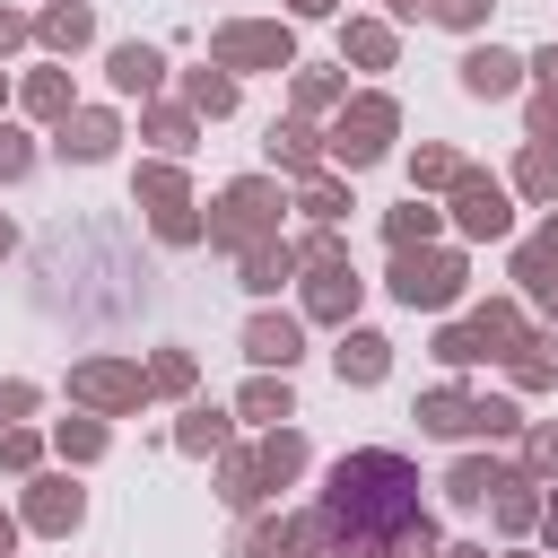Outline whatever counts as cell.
I'll list each match as a JSON object with an SVG mask.
<instances>
[{
  "label": "cell",
  "instance_id": "obj_1",
  "mask_svg": "<svg viewBox=\"0 0 558 558\" xmlns=\"http://www.w3.org/2000/svg\"><path fill=\"white\" fill-rule=\"evenodd\" d=\"M418 480H410V462L401 453H349L340 471H331V497H323V523L340 532L349 523V541H375V532H401L410 514H418V497H410Z\"/></svg>",
  "mask_w": 558,
  "mask_h": 558
},
{
  "label": "cell",
  "instance_id": "obj_2",
  "mask_svg": "<svg viewBox=\"0 0 558 558\" xmlns=\"http://www.w3.org/2000/svg\"><path fill=\"white\" fill-rule=\"evenodd\" d=\"M270 218H279V192H270V183L253 174V183H227V201L209 209V235H218V244H244V253H253V244H270Z\"/></svg>",
  "mask_w": 558,
  "mask_h": 558
},
{
  "label": "cell",
  "instance_id": "obj_3",
  "mask_svg": "<svg viewBox=\"0 0 558 558\" xmlns=\"http://www.w3.org/2000/svg\"><path fill=\"white\" fill-rule=\"evenodd\" d=\"M427 436H514V401H471V392H427L418 401Z\"/></svg>",
  "mask_w": 558,
  "mask_h": 558
},
{
  "label": "cell",
  "instance_id": "obj_4",
  "mask_svg": "<svg viewBox=\"0 0 558 558\" xmlns=\"http://www.w3.org/2000/svg\"><path fill=\"white\" fill-rule=\"evenodd\" d=\"M392 296H401V305H453V296H462V262L410 244V253H392Z\"/></svg>",
  "mask_w": 558,
  "mask_h": 558
},
{
  "label": "cell",
  "instance_id": "obj_5",
  "mask_svg": "<svg viewBox=\"0 0 558 558\" xmlns=\"http://www.w3.org/2000/svg\"><path fill=\"white\" fill-rule=\"evenodd\" d=\"M218 70H288L296 61V44H288V26H218Z\"/></svg>",
  "mask_w": 558,
  "mask_h": 558
},
{
  "label": "cell",
  "instance_id": "obj_6",
  "mask_svg": "<svg viewBox=\"0 0 558 558\" xmlns=\"http://www.w3.org/2000/svg\"><path fill=\"white\" fill-rule=\"evenodd\" d=\"M384 140H392V105H384V96H357V105L340 113V131H331V157H340V166H375Z\"/></svg>",
  "mask_w": 558,
  "mask_h": 558
},
{
  "label": "cell",
  "instance_id": "obj_7",
  "mask_svg": "<svg viewBox=\"0 0 558 558\" xmlns=\"http://www.w3.org/2000/svg\"><path fill=\"white\" fill-rule=\"evenodd\" d=\"M453 218H462V235H506V227H514L506 192H497L488 174H471V166H462V183H453Z\"/></svg>",
  "mask_w": 558,
  "mask_h": 558
},
{
  "label": "cell",
  "instance_id": "obj_8",
  "mask_svg": "<svg viewBox=\"0 0 558 558\" xmlns=\"http://www.w3.org/2000/svg\"><path fill=\"white\" fill-rule=\"evenodd\" d=\"M140 384H148V375H140V366H122V357H96V366H78V375H70V392H78V401H96V410H131V401H140Z\"/></svg>",
  "mask_w": 558,
  "mask_h": 558
},
{
  "label": "cell",
  "instance_id": "obj_9",
  "mask_svg": "<svg viewBox=\"0 0 558 558\" xmlns=\"http://www.w3.org/2000/svg\"><path fill=\"white\" fill-rule=\"evenodd\" d=\"M113 140H122V131H113V113H61V140H52V148H61V157H78V166H96Z\"/></svg>",
  "mask_w": 558,
  "mask_h": 558
},
{
  "label": "cell",
  "instance_id": "obj_10",
  "mask_svg": "<svg viewBox=\"0 0 558 558\" xmlns=\"http://www.w3.org/2000/svg\"><path fill=\"white\" fill-rule=\"evenodd\" d=\"M305 305H314L323 323H349V314H357V270H349V262H323L314 288H305Z\"/></svg>",
  "mask_w": 558,
  "mask_h": 558
},
{
  "label": "cell",
  "instance_id": "obj_11",
  "mask_svg": "<svg viewBox=\"0 0 558 558\" xmlns=\"http://www.w3.org/2000/svg\"><path fill=\"white\" fill-rule=\"evenodd\" d=\"M105 70H113V87H122V96H148V87L166 78V52H157V44H113V61H105Z\"/></svg>",
  "mask_w": 558,
  "mask_h": 558
},
{
  "label": "cell",
  "instance_id": "obj_12",
  "mask_svg": "<svg viewBox=\"0 0 558 558\" xmlns=\"http://www.w3.org/2000/svg\"><path fill=\"white\" fill-rule=\"evenodd\" d=\"M514 78H523V61H514V52H497V44L462 52V87H471V96H506Z\"/></svg>",
  "mask_w": 558,
  "mask_h": 558
},
{
  "label": "cell",
  "instance_id": "obj_13",
  "mask_svg": "<svg viewBox=\"0 0 558 558\" xmlns=\"http://www.w3.org/2000/svg\"><path fill=\"white\" fill-rule=\"evenodd\" d=\"M244 357L288 375V357H296V323H288V314H253V331H244Z\"/></svg>",
  "mask_w": 558,
  "mask_h": 558
},
{
  "label": "cell",
  "instance_id": "obj_14",
  "mask_svg": "<svg viewBox=\"0 0 558 558\" xmlns=\"http://www.w3.org/2000/svg\"><path fill=\"white\" fill-rule=\"evenodd\" d=\"M253 462H262V497H270V488H288V480L305 471V436H296V427H270V445H262Z\"/></svg>",
  "mask_w": 558,
  "mask_h": 558
},
{
  "label": "cell",
  "instance_id": "obj_15",
  "mask_svg": "<svg viewBox=\"0 0 558 558\" xmlns=\"http://www.w3.org/2000/svg\"><path fill=\"white\" fill-rule=\"evenodd\" d=\"M26 523H35V532H70V523H78V488H70V480H35Z\"/></svg>",
  "mask_w": 558,
  "mask_h": 558
},
{
  "label": "cell",
  "instance_id": "obj_16",
  "mask_svg": "<svg viewBox=\"0 0 558 558\" xmlns=\"http://www.w3.org/2000/svg\"><path fill=\"white\" fill-rule=\"evenodd\" d=\"M384 366H392V349L375 331H349L340 340V384H384Z\"/></svg>",
  "mask_w": 558,
  "mask_h": 558
},
{
  "label": "cell",
  "instance_id": "obj_17",
  "mask_svg": "<svg viewBox=\"0 0 558 558\" xmlns=\"http://www.w3.org/2000/svg\"><path fill=\"white\" fill-rule=\"evenodd\" d=\"M506 480H514V471H497V462H453V480H445V497H453V506H488V497H497Z\"/></svg>",
  "mask_w": 558,
  "mask_h": 558
},
{
  "label": "cell",
  "instance_id": "obj_18",
  "mask_svg": "<svg viewBox=\"0 0 558 558\" xmlns=\"http://www.w3.org/2000/svg\"><path fill=\"white\" fill-rule=\"evenodd\" d=\"M288 270H296V244H253V253H244V288H253V296H270Z\"/></svg>",
  "mask_w": 558,
  "mask_h": 558
},
{
  "label": "cell",
  "instance_id": "obj_19",
  "mask_svg": "<svg viewBox=\"0 0 558 558\" xmlns=\"http://www.w3.org/2000/svg\"><path fill=\"white\" fill-rule=\"evenodd\" d=\"M87 35H96V17H87L78 0H61V9H44V44H52V52H78Z\"/></svg>",
  "mask_w": 558,
  "mask_h": 558
},
{
  "label": "cell",
  "instance_id": "obj_20",
  "mask_svg": "<svg viewBox=\"0 0 558 558\" xmlns=\"http://www.w3.org/2000/svg\"><path fill=\"white\" fill-rule=\"evenodd\" d=\"M410 183H427V192L445 183V192H453V183H462V157H453V148H418V157H410Z\"/></svg>",
  "mask_w": 558,
  "mask_h": 558
},
{
  "label": "cell",
  "instance_id": "obj_21",
  "mask_svg": "<svg viewBox=\"0 0 558 558\" xmlns=\"http://www.w3.org/2000/svg\"><path fill=\"white\" fill-rule=\"evenodd\" d=\"M235 105V78L227 70H192V113H227Z\"/></svg>",
  "mask_w": 558,
  "mask_h": 558
},
{
  "label": "cell",
  "instance_id": "obj_22",
  "mask_svg": "<svg viewBox=\"0 0 558 558\" xmlns=\"http://www.w3.org/2000/svg\"><path fill=\"white\" fill-rule=\"evenodd\" d=\"M427 235H436V209H427V201L392 209V253H410V244H427Z\"/></svg>",
  "mask_w": 558,
  "mask_h": 558
},
{
  "label": "cell",
  "instance_id": "obj_23",
  "mask_svg": "<svg viewBox=\"0 0 558 558\" xmlns=\"http://www.w3.org/2000/svg\"><path fill=\"white\" fill-rule=\"evenodd\" d=\"M140 201H148V209H183V174H174V166H148V174H140Z\"/></svg>",
  "mask_w": 558,
  "mask_h": 558
},
{
  "label": "cell",
  "instance_id": "obj_24",
  "mask_svg": "<svg viewBox=\"0 0 558 558\" xmlns=\"http://www.w3.org/2000/svg\"><path fill=\"white\" fill-rule=\"evenodd\" d=\"M244 418H296V401H288V384H270V375H262V384L244 392Z\"/></svg>",
  "mask_w": 558,
  "mask_h": 558
},
{
  "label": "cell",
  "instance_id": "obj_25",
  "mask_svg": "<svg viewBox=\"0 0 558 558\" xmlns=\"http://www.w3.org/2000/svg\"><path fill=\"white\" fill-rule=\"evenodd\" d=\"M174 436H183V453H209V445H227V418H218V410H192Z\"/></svg>",
  "mask_w": 558,
  "mask_h": 558
},
{
  "label": "cell",
  "instance_id": "obj_26",
  "mask_svg": "<svg viewBox=\"0 0 558 558\" xmlns=\"http://www.w3.org/2000/svg\"><path fill=\"white\" fill-rule=\"evenodd\" d=\"M523 192H532V201H549V192H558V148H549V140L523 157Z\"/></svg>",
  "mask_w": 558,
  "mask_h": 558
},
{
  "label": "cell",
  "instance_id": "obj_27",
  "mask_svg": "<svg viewBox=\"0 0 558 558\" xmlns=\"http://www.w3.org/2000/svg\"><path fill=\"white\" fill-rule=\"evenodd\" d=\"M349 61L384 70V61H392V35H384V26H349Z\"/></svg>",
  "mask_w": 558,
  "mask_h": 558
},
{
  "label": "cell",
  "instance_id": "obj_28",
  "mask_svg": "<svg viewBox=\"0 0 558 558\" xmlns=\"http://www.w3.org/2000/svg\"><path fill=\"white\" fill-rule=\"evenodd\" d=\"M26 105H35V113H70V78H61V70H35Z\"/></svg>",
  "mask_w": 558,
  "mask_h": 558
},
{
  "label": "cell",
  "instance_id": "obj_29",
  "mask_svg": "<svg viewBox=\"0 0 558 558\" xmlns=\"http://www.w3.org/2000/svg\"><path fill=\"white\" fill-rule=\"evenodd\" d=\"M340 209H349V192H340L331 174H314V183H305V218H323V227H331Z\"/></svg>",
  "mask_w": 558,
  "mask_h": 558
},
{
  "label": "cell",
  "instance_id": "obj_30",
  "mask_svg": "<svg viewBox=\"0 0 558 558\" xmlns=\"http://www.w3.org/2000/svg\"><path fill=\"white\" fill-rule=\"evenodd\" d=\"M61 453H70V462H96V453H105V427H96V418H70V427H61Z\"/></svg>",
  "mask_w": 558,
  "mask_h": 558
},
{
  "label": "cell",
  "instance_id": "obj_31",
  "mask_svg": "<svg viewBox=\"0 0 558 558\" xmlns=\"http://www.w3.org/2000/svg\"><path fill=\"white\" fill-rule=\"evenodd\" d=\"M157 235H166V244H201L209 218H192V209H157Z\"/></svg>",
  "mask_w": 558,
  "mask_h": 558
},
{
  "label": "cell",
  "instance_id": "obj_32",
  "mask_svg": "<svg viewBox=\"0 0 558 558\" xmlns=\"http://www.w3.org/2000/svg\"><path fill=\"white\" fill-rule=\"evenodd\" d=\"M549 375H558V357H549L541 340H523V349H514V384H549Z\"/></svg>",
  "mask_w": 558,
  "mask_h": 558
},
{
  "label": "cell",
  "instance_id": "obj_33",
  "mask_svg": "<svg viewBox=\"0 0 558 558\" xmlns=\"http://www.w3.org/2000/svg\"><path fill=\"white\" fill-rule=\"evenodd\" d=\"M392 558H445V549H436V532H427V523L410 514V523L392 532Z\"/></svg>",
  "mask_w": 558,
  "mask_h": 558
},
{
  "label": "cell",
  "instance_id": "obj_34",
  "mask_svg": "<svg viewBox=\"0 0 558 558\" xmlns=\"http://www.w3.org/2000/svg\"><path fill=\"white\" fill-rule=\"evenodd\" d=\"M270 157H279V166H296V174H305V166H314V140H305V131H270Z\"/></svg>",
  "mask_w": 558,
  "mask_h": 558
},
{
  "label": "cell",
  "instance_id": "obj_35",
  "mask_svg": "<svg viewBox=\"0 0 558 558\" xmlns=\"http://www.w3.org/2000/svg\"><path fill=\"white\" fill-rule=\"evenodd\" d=\"M26 166H35V148H26V140H17V131H0V183H17V174H26Z\"/></svg>",
  "mask_w": 558,
  "mask_h": 558
},
{
  "label": "cell",
  "instance_id": "obj_36",
  "mask_svg": "<svg viewBox=\"0 0 558 558\" xmlns=\"http://www.w3.org/2000/svg\"><path fill=\"white\" fill-rule=\"evenodd\" d=\"M436 357H445V366H471V357H480V340H471V323H462V331H445V340H436Z\"/></svg>",
  "mask_w": 558,
  "mask_h": 558
},
{
  "label": "cell",
  "instance_id": "obj_37",
  "mask_svg": "<svg viewBox=\"0 0 558 558\" xmlns=\"http://www.w3.org/2000/svg\"><path fill=\"white\" fill-rule=\"evenodd\" d=\"M427 9H436L445 26H480V17H488V0H427Z\"/></svg>",
  "mask_w": 558,
  "mask_h": 558
},
{
  "label": "cell",
  "instance_id": "obj_38",
  "mask_svg": "<svg viewBox=\"0 0 558 558\" xmlns=\"http://www.w3.org/2000/svg\"><path fill=\"white\" fill-rule=\"evenodd\" d=\"M148 384H166V392H183V384H192V357H157V366H148Z\"/></svg>",
  "mask_w": 558,
  "mask_h": 558
},
{
  "label": "cell",
  "instance_id": "obj_39",
  "mask_svg": "<svg viewBox=\"0 0 558 558\" xmlns=\"http://www.w3.org/2000/svg\"><path fill=\"white\" fill-rule=\"evenodd\" d=\"M523 453H532V471H558V427H532V445H523Z\"/></svg>",
  "mask_w": 558,
  "mask_h": 558
},
{
  "label": "cell",
  "instance_id": "obj_40",
  "mask_svg": "<svg viewBox=\"0 0 558 558\" xmlns=\"http://www.w3.org/2000/svg\"><path fill=\"white\" fill-rule=\"evenodd\" d=\"M148 131H157V140H166V148H192V122H183V113H157V122H148Z\"/></svg>",
  "mask_w": 558,
  "mask_h": 558
},
{
  "label": "cell",
  "instance_id": "obj_41",
  "mask_svg": "<svg viewBox=\"0 0 558 558\" xmlns=\"http://www.w3.org/2000/svg\"><path fill=\"white\" fill-rule=\"evenodd\" d=\"M0 462H9V471H26V462H35V436H17V427H9V436H0Z\"/></svg>",
  "mask_w": 558,
  "mask_h": 558
},
{
  "label": "cell",
  "instance_id": "obj_42",
  "mask_svg": "<svg viewBox=\"0 0 558 558\" xmlns=\"http://www.w3.org/2000/svg\"><path fill=\"white\" fill-rule=\"evenodd\" d=\"M26 410H35V392L26 384H0V418H26Z\"/></svg>",
  "mask_w": 558,
  "mask_h": 558
},
{
  "label": "cell",
  "instance_id": "obj_43",
  "mask_svg": "<svg viewBox=\"0 0 558 558\" xmlns=\"http://www.w3.org/2000/svg\"><path fill=\"white\" fill-rule=\"evenodd\" d=\"M9 44H26V17H17V9H0V52H9Z\"/></svg>",
  "mask_w": 558,
  "mask_h": 558
},
{
  "label": "cell",
  "instance_id": "obj_44",
  "mask_svg": "<svg viewBox=\"0 0 558 558\" xmlns=\"http://www.w3.org/2000/svg\"><path fill=\"white\" fill-rule=\"evenodd\" d=\"M532 70H541V78H549V96H558V44H549V52L532 61Z\"/></svg>",
  "mask_w": 558,
  "mask_h": 558
},
{
  "label": "cell",
  "instance_id": "obj_45",
  "mask_svg": "<svg viewBox=\"0 0 558 558\" xmlns=\"http://www.w3.org/2000/svg\"><path fill=\"white\" fill-rule=\"evenodd\" d=\"M9 541H17V523H9V514H0V558H9Z\"/></svg>",
  "mask_w": 558,
  "mask_h": 558
},
{
  "label": "cell",
  "instance_id": "obj_46",
  "mask_svg": "<svg viewBox=\"0 0 558 558\" xmlns=\"http://www.w3.org/2000/svg\"><path fill=\"white\" fill-rule=\"evenodd\" d=\"M296 9H305V17H323V9H331V0H296Z\"/></svg>",
  "mask_w": 558,
  "mask_h": 558
},
{
  "label": "cell",
  "instance_id": "obj_47",
  "mask_svg": "<svg viewBox=\"0 0 558 558\" xmlns=\"http://www.w3.org/2000/svg\"><path fill=\"white\" fill-rule=\"evenodd\" d=\"M549 549H558V497H549Z\"/></svg>",
  "mask_w": 558,
  "mask_h": 558
},
{
  "label": "cell",
  "instance_id": "obj_48",
  "mask_svg": "<svg viewBox=\"0 0 558 558\" xmlns=\"http://www.w3.org/2000/svg\"><path fill=\"white\" fill-rule=\"evenodd\" d=\"M445 558H488V549H445Z\"/></svg>",
  "mask_w": 558,
  "mask_h": 558
},
{
  "label": "cell",
  "instance_id": "obj_49",
  "mask_svg": "<svg viewBox=\"0 0 558 558\" xmlns=\"http://www.w3.org/2000/svg\"><path fill=\"white\" fill-rule=\"evenodd\" d=\"M9 244H17V235H9V218H0V253H9Z\"/></svg>",
  "mask_w": 558,
  "mask_h": 558
},
{
  "label": "cell",
  "instance_id": "obj_50",
  "mask_svg": "<svg viewBox=\"0 0 558 558\" xmlns=\"http://www.w3.org/2000/svg\"><path fill=\"white\" fill-rule=\"evenodd\" d=\"M392 9H401V17H410V9H418V0H392Z\"/></svg>",
  "mask_w": 558,
  "mask_h": 558
},
{
  "label": "cell",
  "instance_id": "obj_51",
  "mask_svg": "<svg viewBox=\"0 0 558 558\" xmlns=\"http://www.w3.org/2000/svg\"><path fill=\"white\" fill-rule=\"evenodd\" d=\"M0 96H9V87H0Z\"/></svg>",
  "mask_w": 558,
  "mask_h": 558
},
{
  "label": "cell",
  "instance_id": "obj_52",
  "mask_svg": "<svg viewBox=\"0 0 558 558\" xmlns=\"http://www.w3.org/2000/svg\"><path fill=\"white\" fill-rule=\"evenodd\" d=\"M549 305H558V296H549Z\"/></svg>",
  "mask_w": 558,
  "mask_h": 558
}]
</instances>
